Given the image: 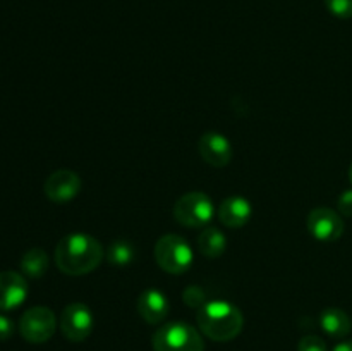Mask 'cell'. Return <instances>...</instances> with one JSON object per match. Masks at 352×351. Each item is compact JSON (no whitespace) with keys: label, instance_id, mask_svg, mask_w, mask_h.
<instances>
[{"label":"cell","instance_id":"13","mask_svg":"<svg viewBox=\"0 0 352 351\" xmlns=\"http://www.w3.org/2000/svg\"><path fill=\"white\" fill-rule=\"evenodd\" d=\"M217 213L223 226L230 227V229H239L250 222L251 215H253V206H251L250 200L243 198V196H230L220 203Z\"/></svg>","mask_w":352,"mask_h":351},{"label":"cell","instance_id":"9","mask_svg":"<svg viewBox=\"0 0 352 351\" xmlns=\"http://www.w3.org/2000/svg\"><path fill=\"white\" fill-rule=\"evenodd\" d=\"M82 188V181L74 171L60 169L52 172L45 181V195L54 203H67L79 195Z\"/></svg>","mask_w":352,"mask_h":351},{"label":"cell","instance_id":"4","mask_svg":"<svg viewBox=\"0 0 352 351\" xmlns=\"http://www.w3.org/2000/svg\"><path fill=\"white\" fill-rule=\"evenodd\" d=\"M153 351H205L203 337L186 322H170L153 334Z\"/></svg>","mask_w":352,"mask_h":351},{"label":"cell","instance_id":"16","mask_svg":"<svg viewBox=\"0 0 352 351\" xmlns=\"http://www.w3.org/2000/svg\"><path fill=\"white\" fill-rule=\"evenodd\" d=\"M48 265H50V260H48L47 251L41 250V248H31L21 258V270L23 274H26L28 277H43L45 272L48 270Z\"/></svg>","mask_w":352,"mask_h":351},{"label":"cell","instance_id":"22","mask_svg":"<svg viewBox=\"0 0 352 351\" xmlns=\"http://www.w3.org/2000/svg\"><path fill=\"white\" fill-rule=\"evenodd\" d=\"M14 334V322L6 315H0V341H7Z\"/></svg>","mask_w":352,"mask_h":351},{"label":"cell","instance_id":"12","mask_svg":"<svg viewBox=\"0 0 352 351\" xmlns=\"http://www.w3.org/2000/svg\"><path fill=\"white\" fill-rule=\"evenodd\" d=\"M136 310L144 322L157 326V323L164 322L165 317L168 315L170 305H168L167 296L162 291H158V289H146L138 298Z\"/></svg>","mask_w":352,"mask_h":351},{"label":"cell","instance_id":"11","mask_svg":"<svg viewBox=\"0 0 352 351\" xmlns=\"http://www.w3.org/2000/svg\"><path fill=\"white\" fill-rule=\"evenodd\" d=\"M28 296V282L23 274L14 270L0 272V310L9 312L24 303Z\"/></svg>","mask_w":352,"mask_h":351},{"label":"cell","instance_id":"20","mask_svg":"<svg viewBox=\"0 0 352 351\" xmlns=\"http://www.w3.org/2000/svg\"><path fill=\"white\" fill-rule=\"evenodd\" d=\"M298 351H327V344L318 336H305L299 341Z\"/></svg>","mask_w":352,"mask_h":351},{"label":"cell","instance_id":"21","mask_svg":"<svg viewBox=\"0 0 352 351\" xmlns=\"http://www.w3.org/2000/svg\"><path fill=\"white\" fill-rule=\"evenodd\" d=\"M337 209L339 213L344 217H352V188L346 189L337 200Z\"/></svg>","mask_w":352,"mask_h":351},{"label":"cell","instance_id":"7","mask_svg":"<svg viewBox=\"0 0 352 351\" xmlns=\"http://www.w3.org/2000/svg\"><path fill=\"white\" fill-rule=\"evenodd\" d=\"M95 327L93 313L85 303H71L64 308L60 315L62 334L72 343H81L88 339Z\"/></svg>","mask_w":352,"mask_h":351},{"label":"cell","instance_id":"1","mask_svg":"<svg viewBox=\"0 0 352 351\" xmlns=\"http://www.w3.org/2000/svg\"><path fill=\"white\" fill-rule=\"evenodd\" d=\"M105 257L102 243L85 233L62 237L55 248V264L67 275H85L95 270Z\"/></svg>","mask_w":352,"mask_h":351},{"label":"cell","instance_id":"24","mask_svg":"<svg viewBox=\"0 0 352 351\" xmlns=\"http://www.w3.org/2000/svg\"><path fill=\"white\" fill-rule=\"evenodd\" d=\"M349 181H351V184H352V164H351V169H349Z\"/></svg>","mask_w":352,"mask_h":351},{"label":"cell","instance_id":"3","mask_svg":"<svg viewBox=\"0 0 352 351\" xmlns=\"http://www.w3.org/2000/svg\"><path fill=\"white\" fill-rule=\"evenodd\" d=\"M192 248L177 234H165L155 244V260L167 274L181 275L192 265Z\"/></svg>","mask_w":352,"mask_h":351},{"label":"cell","instance_id":"17","mask_svg":"<svg viewBox=\"0 0 352 351\" xmlns=\"http://www.w3.org/2000/svg\"><path fill=\"white\" fill-rule=\"evenodd\" d=\"M136 257V250L129 241H113L107 250V260L112 265L122 267V265H129Z\"/></svg>","mask_w":352,"mask_h":351},{"label":"cell","instance_id":"18","mask_svg":"<svg viewBox=\"0 0 352 351\" xmlns=\"http://www.w3.org/2000/svg\"><path fill=\"white\" fill-rule=\"evenodd\" d=\"M182 299L188 306L199 310L206 303V292L199 286H189L182 292Z\"/></svg>","mask_w":352,"mask_h":351},{"label":"cell","instance_id":"6","mask_svg":"<svg viewBox=\"0 0 352 351\" xmlns=\"http://www.w3.org/2000/svg\"><path fill=\"white\" fill-rule=\"evenodd\" d=\"M57 319L55 313L47 306H33L26 310L19 320V332L28 343H47L55 332Z\"/></svg>","mask_w":352,"mask_h":351},{"label":"cell","instance_id":"23","mask_svg":"<svg viewBox=\"0 0 352 351\" xmlns=\"http://www.w3.org/2000/svg\"><path fill=\"white\" fill-rule=\"evenodd\" d=\"M333 351H352V341H344V343L337 344Z\"/></svg>","mask_w":352,"mask_h":351},{"label":"cell","instance_id":"5","mask_svg":"<svg viewBox=\"0 0 352 351\" xmlns=\"http://www.w3.org/2000/svg\"><path fill=\"white\" fill-rule=\"evenodd\" d=\"M215 215V205L208 195L191 191L182 195L174 205V219L186 227H205Z\"/></svg>","mask_w":352,"mask_h":351},{"label":"cell","instance_id":"10","mask_svg":"<svg viewBox=\"0 0 352 351\" xmlns=\"http://www.w3.org/2000/svg\"><path fill=\"white\" fill-rule=\"evenodd\" d=\"M198 150L203 160L212 167H226L232 160V145L223 134L210 131L198 141Z\"/></svg>","mask_w":352,"mask_h":351},{"label":"cell","instance_id":"19","mask_svg":"<svg viewBox=\"0 0 352 351\" xmlns=\"http://www.w3.org/2000/svg\"><path fill=\"white\" fill-rule=\"evenodd\" d=\"M325 6L329 12L339 19L352 17V0H325Z\"/></svg>","mask_w":352,"mask_h":351},{"label":"cell","instance_id":"15","mask_svg":"<svg viewBox=\"0 0 352 351\" xmlns=\"http://www.w3.org/2000/svg\"><path fill=\"white\" fill-rule=\"evenodd\" d=\"M198 248L201 255H205L206 258H212V260L222 257L227 248L226 234L217 227H206L198 236Z\"/></svg>","mask_w":352,"mask_h":351},{"label":"cell","instance_id":"14","mask_svg":"<svg viewBox=\"0 0 352 351\" xmlns=\"http://www.w3.org/2000/svg\"><path fill=\"white\" fill-rule=\"evenodd\" d=\"M320 326L323 332L329 334L330 337L342 339L351 332L352 323L349 315L340 308H327L320 315Z\"/></svg>","mask_w":352,"mask_h":351},{"label":"cell","instance_id":"8","mask_svg":"<svg viewBox=\"0 0 352 351\" xmlns=\"http://www.w3.org/2000/svg\"><path fill=\"white\" fill-rule=\"evenodd\" d=\"M308 231L322 243H333L344 234V220L339 212L318 206L308 215Z\"/></svg>","mask_w":352,"mask_h":351},{"label":"cell","instance_id":"2","mask_svg":"<svg viewBox=\"0 0 352 351\" xmlns=\"http://www.w3.org/2000/svg\"><path fill=\"white\" fill-rule=\"evenodd\" d=\"M198 327L208 339L227 343L236 339L244 327V317L236 305L222 299L206 301L198 310Z\"/></svg>","mask_w":352,"mask_h":351}]
</instances>
